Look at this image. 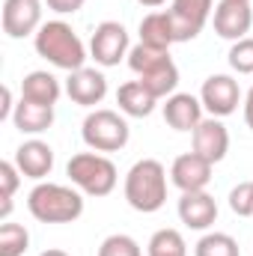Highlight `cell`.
Returning <instances> with one entry per match:
<instances>
[{
    "label": "cell",
    "mask_w": 253,
    "mask_h": 256,
    "mask_svg": "<svg viewBox=\"0 0 253 256\" xmlns=\"http://www.w3.org/2000/svg\"><path fill=\"white\" fill-rule=\"evenodd\" d=\"M33 48L42 60H48L54 68H63V72H78L86 63V45L63 18L45 21L33 36Z\"/></svg>",
    "instance_id": "1"
},
{
    "label": "cell",
    "mask_w": 253,
    "mask_h": 256,
    "mask_svg": "<svg viewBox=\"0 0 253 256\" xmlns=\"http://www.w3.org/2000/svg\"><path fill=\"white\" fill-rule=\"evenodd\" d=\"M126 200L140 214H155L167 202V170L155 158H140L126 173Z\"/></svg>",
    "instance_id": "2"
},
{
    "label": "cell",
    "mask_w": 253,
    "mask_h": 256,
    "mask_svg": "<svg viewBox=\"0 0 253 256\" xmlns=\"http://www.w3.org/2000/svg\"><path fill=\"white\" fill-rule=\"evenodd\" d=\"M27 208L39 224H74L84 214V194L57 182H39L27 194Z\"/></svg>",
    "instance_id": "3"
},
{
    "label": "cell",
    "mask_w": 253,
    "mask_h": 256,
    "mask_svg": "<svg viewBox=\"0 0 253 256\" xmlns=\"http://www.w3.org/2000/svg\"><path fill=\"white\" fill-rule=\"evenodd\" d=\"M66 173L72 179V185L86 196H108L114 194L116 182H120V173H116V164L102 155V152H78L68 158L66 164Z\"/></svg>",
    "instance_id": "4"
},
{
    "label": "cell",
    "mask_w": 253,
    "mask_h": 256,
    "mask_svg": "<svg viewBox=\"0 0 253 256\" xmlns=\"http://www.w3.org/2000/svg\"><path fill=\"white\" fill-rule=\"evenodd\" d=\"M80 137L92 152H120L128 146L131 128L122 110H108V108H96L86 114L84 126H80Z\"/></svg>",
    "instance_id": "5"
},
{
    "label": "cell",
    "mask_w": 253,
    "mask_h": 256,
    "mask_svg": "<svg viewBox=\"0 0 253 256\" xmlns=\"http://www.w3.org/2000/svg\"><path fill=\"white\" fill-rule=\"evenodd\" d=\"M131 42H128V30L120 21H102L90 39V57L102 68H114L120 60H128Z\"/></svg>",
    "instance_id": "6"
},
{
    "label": "cell",
    "mask_w": 253,
    "mask_h": 256,
    "mask_svg": "<svg viewBox=\"0 0 253 256\" xmlns=\"http://www.w3.org/2000/svg\"><path fill=\"white\" fill-rule=\"evenodd\" d=\"M200 102H202L206 114L218 116V120L236 114L238 104H244L242 86H238V80L232 74H212V78H206L202 86H200Z\"/></svg>",
    "instance_id": "7"
},
{
    "label": "cell",
    "mask_w": 253,
    "mask_h": 256,
    "mask_svg": "<svg viewBox=\"0 0 253 256\" xmlns=\"http://www.w3.org/2000/svg\"><path fill=\"white\" fill-rule=\"evenodd\" d=\"M214 12V0H170V21H173V33L176 42H190L202 33V27L212 21Z\"/></svg>",
    "instance_id": "8"
},
{
    "label": "cell",
    "mask_w": 253,
    "mask_h": 256,
    "mask_svg": "<svg viewBox=\"0 0 253 256\" xmlns=\"http://www.w3.org/2000/svg\"><path fill=\"white\" fill-rule=\"evenodd\" d=\"M42 3L45 0H6L3 3V33L9 39L36 36L42 21Z\"/></svg>",
    "instance_id": "9"
},
{
    "label": "cell",
    "mask_w": 253,
    "mask_h": 256,
    "mask_svg": "<svg viewBox=\"0 0 253 256\" xmlns=\"http://www.w3.org/2000/svg\"><path fill=\"white\" fill-rule=\"evenodd\" d=\"M212 24L214 33L226 42H238L248 39L253 27V9L250 3H230V0H218L214 12H212Z\"/></svg>",
    "instance_id": "10"
},
{
    "label": "cell",
    "mask_w": 253,
    "mask_h": 256,
    "mask_svg": "<svg viewBox=\"0 0 253 256\" xmlns=\"http://www.w3.org/2000/svg\"><path fill=\"white\" fill-rule=\"evenodd\" d=\"M212 161H206L200 152H185V155H179L176 161H173V167H170V182L179 188L182 194L188 191H206L208 188V182H212Z\"/></svg>",
    "instance_id": "11"
},
{
    "label": "cell",
    "mask_w": 253,
    "mask_h": 256,
    "mask_svg": "<svg viewBox=\"0 0 253 256\" xmlns=\"http://www.w3.org/2000/svg\"><path fill=\"white\" fill-rule=\"evenodd\" d=\"M66 96L80 104V108H96L104 102L108 96V78L98 72V68H78V72H68V80H66Z\"/></svg>",
    "instance_id": "12"
},
{
    "label": "cell",
    "mask_w": 253,
    "mask_h": 256,
    "mask_svg": "<svg viewBox=\"0 0 253 256\" xmlns=\"http://www.w3.org/2000/svg\"><path fill=\"white\" fill-rule=\"evenodd\" d=\"M15 167L21 170V176L24 179H33V182H42L45 176H51V170H54V149L45 143V140H39V137H30V140H24L18 149H15Z\"/></svg>",
    "instance_id": "13"
},
{
    "label": "cell",
    "mask_w": 253,
    "mask_h": 256,
    "mask_svg": "<svg viewBox=\"0 0 253 256\" xmlns=\"http://www.w3.org/2000/svg\"><path fill=\"white\" fill-rule=\"evenodd\" d=\"M190 134H194V152H200L206 161L220 164L226 158V152H230V131L218 116H206Z\"/></svg>",
    "instance_id": "14"
},
{
    "label": "cell",
    "mask_w": 253,
    "mask_h": 256,
    "mask_svg": "<svg viewBox=\"0 0 253 256\" xmlns=\"http://www.w3.org/2000/svg\"><path fill=\"white\" fill-rule=\"evenodd\" d=\"M202 114H206V108H202L200 96H190V92H173L164 102V122L173 131H194L206 120Z\"/></svg>",
    "instance_id": "15"
},
{
    "label": "cell",
    "mask_w": 253,
    "mask_h": 256,
    "mask_svg": "<svg viewBox=\"0 0 253 256\" xmlns=\"http://www.w3.org/2000/svg\"><path fill=\"white\" fill-rule=\"evenodd\" d=\"M179 218L188 230H208L218 220V202L208 191H188L179 196Z\"/></svg>",
    "instance_id": "16"
},
{
    "label": "cell",
    "mask_w": 253,
    "mask_h": 256,
    "mask_svg": "<svg viewBox=\"0 0 253 256\" xmlns=\"http://www.w3.org/2000/svg\"><path fill=\"white\" fill-rule=\"evenodd\" d=\"M12 126L18 128L21 134H42L54 126V108L51 104H39V102H30V98H21L15 104V114H12Z\"/></svg>",
    "instance_id": "17"
},
{
    "label": "cell",
    "mask_w": 253,
    "mask_h": 256,
    "mask_svg": "<svg viewBox=\"0 0 253 256\" xmlns=\"http://www.w3.org/2000/svg\"><path fill=\"white\" fill-rule=\"evenodd\" d=\"M60 96H63L60 80L51 72H45V68H36V72L24 74V80H21V98H30V102H39V104H51L54 108L60 102Z\"/></svg>",
    "instance_id": "18"
},
{
    "label": "cell",
    "mask_w": 253,
    "mask_h": 256,
    "mask_svg": "<svg viewBox=\"0 0 253 256\" xmlns=\"http://www.w3.org/2000/svg\"><path fill=\"white\" fill-rule=\"evenodd\" d=\"M116 104H120V110H122L126 116L143 120V116H149V114L155 110L158 98H155L140 80H128V84H122V86L116 90Z\"/></svg>",
    "instance_id": "19"
},
{
    "label": "cell",
    "mask_w": 253,
    "mask_h": 256,
    "mask_svg": "<svg viewBox=\"0 0 253 256\" xmlns=\"http://www.w3.org/2000/svg\"><path fill=\"white\" fill-rule=\"evenodd\" d=\"M140 42L152 45V48H161V51H170L176 45V33H173L170 15L167 12H149V15H143V21H140Z\"/></svg>",
    "instance_id": "20"
},
{
    "label": "cell",
    "mask_w": 253,
    "mask_h": 256,
    "mask_svg": "<svg viewBox=\"0 0 253 256\" xmlns=\"http://www.w3.org/2000/svg\"><path fill=\"white\" fill-rule=\"evenodd\" d=\"M137 80L161 102V98H170V96L176 92V86H179V68H176V63H173V57H170V60H164L158 68L140 74Z\"/></svg>",
    "instance_id": "21"
},
{
    "label": "cell",
    "mask_w": 253,
    "mask_h": 256,
    "mask_svg": "<svg viewBox=\"0 0 253 256\" xmlns=\"http://www.w3.org/2000/svg\"><path fill=\"white\" fill-rule=\"evenodd\" d=\"M146 256H188V244L179 230L164 226V230L152 232V238L146 244Z\"/></svg>",
    "instance_id": "22"
},
{
    "label": "cell",
    "mask_w": 253,
    "mask_h": 256,
    "mask_svg": "<svg viewBox=\"0 0 253 256\" xmlns=\"http://www.w3.org/2000/svg\"><path fill=\"white\" fill-rule=\"evenodd\" d=\"M164 60H170V51H161V48H152V45H143V42L131 45V51H128V68L137 78L152 72V68H158Z\"/></svg>",
    "instance_id": "23"
},
{
    "label": "cell",
    "mask_w": 253,
    "mask_h": 256,
    "mask_svg": "<svg viewBox=\"0 0 253 256\" xmlns=\"http://www.w3.org/2000/svg\"><path fill=\"white\" fill-rule=\"evenodd\" d=\"M194 256H242V254H238V242L230 232H206L196 242Z\"/></svg>",
    "instance_id": "24"
},
{
    "label": "cell",
    "mask_w": 253,
    "mask_h": 256,
    "mask_svg": "<svg viewBox=\"0 0 253 256\" xmlns=\"http://www.w3.org/2000/svg\"><path fill=\"white\" fill-rule=\"evenodd\" d=\"M18 185H21V170L15 167V161H0V220L9 218Z\"/></svg>",
    "instance_id": "25"
},
{
    "label": "cell",
    "mask_w": 253,
    "mask_h": 256,
    "mask_svg": "<svg viewBox=\"0 0 253 256\" xmlns=\"http://www.w3.org/2000/svg\"><path fill=\"white\" fill-rule=\"evenodd\" d=\"M27 248H30V232L21 224L3 220V226H0V256H24Z\"/></svg>",
    "instance_id": "26"
},
{
    "label": "cell",
    "mask_w": 253,
    "mask_h": 256,
    "mask_svg": "<svg viewBox=\"0 0 253 256\" xmlns=\"http://www.w3.org/2000/svg\"><path fill=\"white\" fill-rule=\"evenodd\" d=\"M98 256H143L140 250V244L126 236V232H114V236H108L102 244H98Z\"/></svg>",
    "instance_id": "27"
},
{
    "label": "cell",
    "mask_w": 253,
    "mask_h": 256,
    "mask_svg": "<svg viewBox=\"0 0 253 256\" xmlns=\"http://www.w3.org/2000/svg\"><path fill=\"white\" fill-rule=\"evenodd\" d=\"M230 66L238 74H253V36L232 42V48H230Z\"/></svg>",
    "instance_id": "28"
},
{
    "label": "cell",
    "mask_w": 253,
    "mask_h": 256,
    "mask_svg": "<svg viewBox=\"0 0 253 256\" xmlns=\"http://www.w3.org/2000/svg\"><path fill=\"white\" fill-rule=\"evenodd\" d=\"M230 208H232V214H238V218H253V179L238 182V185L230 191Z\"/></svg>",
    "instance_id": "29"
},
{
    "label": "cell",
    "mask_w": 253,
    "mask_h": 256,
    "mask_svg": "<svg viewBox=\"0 0 253 256\" xmlns=\"http://www.w3.org/2000/svg\"><path fill=\"white\" fill-rule=\"evenodd\" d=\"M86 0H45V6L57 15H74L78 9H84Z\"/></svg>",
    "instance_id": "30"
},
{
    "label": "cell",
    "mask_w": 253,
    "mask_h": 256,
    "mask_svg": "<svg viewBox=\"0 0 253 256\" xmlns=\"http://www.w3.org/2000/svg\"><path fill=\"white\" fill-rule=\"evenodd\" d=\"M15 114V102H12V90L3 86V104H0V120H12Z\"/></svg>",
    "instance_id": "31"
},
{
    "label": "cell",
    "mask_w": 253,
    "mask_h": 256,
    "mask_svg": "<svg viewBox=\"0 0 253 256\" xmlns=\"http://www.w3.org/2000/svg\"><path fill=\"white\" fill-rule=\"evenodd\" d=\"M242 108H244V122H248V128L253 131V86L248 90V96H244V104H242Z\"/></svg>",
    "instance_id": "32"
},
{
    "label": "cell",
    "mask_w": 253,
    "mask_h": 256,
    "mask_svg": "<svg viewBox=\"0 0 253 256\" xmlns=\"http://www.w3.org/2000/svg\"><path fill=\"white\" fill-rule=\"evenodd\" d=\"M140 6H149V9H158V6H164L167 0H137Z\"/></svg>",
    "instance_id": "33"
},
{
    "label": "cell",
    "mask_w": 253,
    "mask_h": 256,
    "mask_svg": "<svg viewBox=\"0 0 253 256\" xmlns=\"http://www.w3.org/2000/svg\"><path fill=\"white\" fill-rule=\"evenodd\" d=\"M39 256H68L66 250H60V248H48V250H42Z\"/></svg>",
    "instance_id": "34"
},
{
    "label": "cell",
    "mask_w": 253,
    "mask_h": 256,
    "mask_svg": "<svg viewBox=\"0 0 253 256\" xmlns=\"http://www.w3.org/2000/svg\"><path fill=\"white\" fill-rule=\"evenodd\" d=\"M230 3H250V0H230Z\"/></svg>",
    "instance_id": "35"
}]
</instances>
